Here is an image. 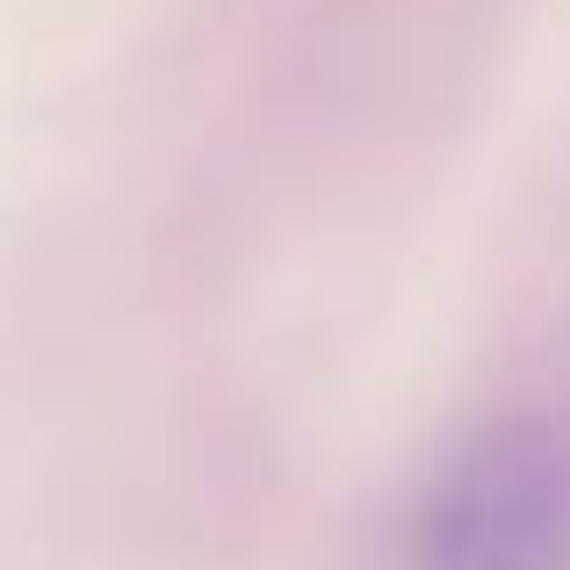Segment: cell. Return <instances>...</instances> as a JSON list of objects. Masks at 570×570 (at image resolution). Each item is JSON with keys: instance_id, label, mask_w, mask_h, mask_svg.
I'll return each mask as SVG.
<instances>
[{"instance_id": "6da1fadb", "label": "cell", "mask_w": 570, "mask_h": 570, "mask_svg": "<svg viewBox=\"0 0 570 570\" xmlns=\"http://www.w3.org/2000/svg\"><path fill=\"white\" fill-rule=\"evenodd\" d=\"M412 570H570V448L549 419L499 412L433 470Z\"/></svg>"}]
</instances>
